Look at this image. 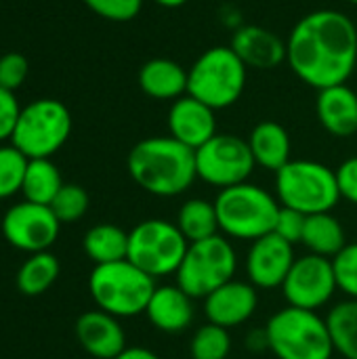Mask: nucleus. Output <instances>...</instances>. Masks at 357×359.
<instances>
[{
  "label": "nucleus",
  "instance_id": "40",
  "mask_svg": "<svg viewBox=\"0 0 357 359\" xmlns=\"http://www.w3.org/2000/svg\"><path fill=\"white\" fill-rule=\"evenodd\" d=\"M345 2H349V4H357V0H345Z\"/></svg>",
  "mask_w": 357,
  "mask_h": 359
},
{
  "label": "nucleus",
  "instance_id": "3",
  "mask_svg": "<svg viewBox=\"0 0 357 359\" xmlns=\"http://www.w3.org/2000/svg\"><path fill=\"white\" fill-rule=\"evenodd\" d=\"M215 208L219 229L225 238L255 242L267 233H274L282 204L265 187L246 181L221 189L215 200Z\"/></svg>",
  "mask_w": 357,
  "mask_h": 359
},
{
  "label": "nucleus",
  "instance_id": "30",
  "mask_svg": "<svg viewBox=\"0 0 357 359\" xmlns=\"http://www.w3.org/2000/svg\"><path fill=\"white\" fill-rule=\"evenodd\" d=\"M27 162L29 158H25L15 145H0V200L21 191Z\"/></svg>",
  "mask_w": 357,
  "mask_h": 359
},
{
  "label": "nucleus",
  "instance_id": "9",
  "mask_svg": "<svg viewBox=\"0 0 357 359\" xmlns=\"http://www.w3.org/2000/svg\"><path fill=\"white\" fill-rule=\"evenodd\" d=\"M72 133L69 109L50 97L36 99L21 107L11 145H15L25 158H50L57 154Z\"/></svg>",
  "mask_w": 357,
  "mask_h": 359
},
{
  "label": "nucleus",
  "instance_id": "35",
  "mask_svg": "<svg viewBox=\"0 0 357 359\" xmlns=\"http://www.w3.org/2000/svg\"><path fill=\"white\" fill-rule=\"evenodd\" d=\"M305 221H307V215L282 206L280 212H278V219H276V229H274V233L280 236L282 240L290 242L292 246H295V244H301L303 231H305Z\"/></svg>",
  "mask_w": 357,
  "mask_h": 359
},
{
  "label": "nucleus",
  "instance_id": "28",
  "mask_svg": "<svg viewBox=\"0 0 357 359\" xmlns=\"http://www.w3.org/2000/svg\"><path fill=\"white\" fill-rule=\"evenodd\" d=\"M335 351L343 359H357V301H343L326 316Z\"/></svg>",
  "mask_w": 357,
  "mask_h": 359
},
{
  "label": "nucleus",
  "instance_id": "32",
  "mask_svg": "<svg viewBox=\"0 0 357 359\" xmlns=\"http://www.w3.org/2000/svg\"><path fill=\"white\" fill-rule=\"evenodd\" d=\"M332 267L339 292L357 301V242H347V246L332 259Z\"/></svg>",
  "mask_w": 357,
  "mask_h": 359
},
{
  "label": "nucleus",
  "instance_id": "34",
  "mask_svg": "<svg viewBox=\"0 0 357 359\" xmlns=\"http://www.w3.org/2000/svg\"><path fill=\"white\" fill-rule=\"evenodd\" d=\"M29 72V63L21 53H6L0 57V86L6 90H17Z\"/></svg>",
  "mask_w": 357,
  "mask_h": 359
},
{
  "label": "nucleus",
  "instance_id": "8",
  "mask_svg": "<svg viewBox=\"0 0 357 359\" xmlns=\"http://www.w3.org/2000/svg\"><path fill=\"white\" fill-rule=\"evenodd\" d=\"M238 252L223 233L189 244L175 278L194 301L206 299L210 292L236 278Z\"/></svg>",
  "mask_w": 357,
  "mask_h": 359
},
{
  "label": "nucleus",
  "instance_id": "21",
  "mask_svg": "<svg viewBox=\"0 0 357 359\" xmlns=\"http://www.w3.org/2000/svg\"><path fill=\"white\" fill-rule=\"evenodd\" d=\"M137 80L141 90L156 101H177L187 95V69L166 57L145 61Z\"/></svg>",
  "mask_w": 357,
  "mask_h": 359
},
{
  "label": "nucleus",
  "instance_id": "11",
  "mask_svg": "<svg viewBox=\"0 0 357 359\" xmlns=\"http://www.w3.org/2000/svg\"><path fill=\"white\" fill-rule=\"evenodd\" d=\"M255 166L257 162L248 141L236 135L217 133L210 141L196 149L198 179L219 189L246 183Z\"/></svg>",
  "mask_w": 357,
  "mask_h": 359
},
{
  "label": "nucleus",
  "instance_id": "22",
  "mask_svg": "<svg viewBox=\"0 0 357 359\" xmlns=\"http://www.w3.org/2000/svg\"><path fill=\"white\" fill-rule=\"evenodd\" d=\"M252 151V158L257 162V166L278 172L282 166H286L292 158V143H290V135L288 130L274 122V120H265L259 122L252 130L250 137L246 139Z\"/></svg>",
  "mask_w": 357,
  "mask_h": 359
},
{
  "label": "nucleus",
  "instance_id": "15",
  "mask_svg": "<svg viewBox=\"0 0 357 359\" xmlns=\"http://www.w3.org/2000/svg\"><path fill=\"white\" fill-rule=\"evenodd\" d=\"M259 307V290L248 280H229L204 299V313L210 324L238 328L246 324Z\"/></svg>",
  "mask_w": 357,
  "mask_h": 359
},
{
  "label": "nucleus",
  "instance_id": "4",
  "mask_svg": "<svg viewBox=\"0 0 357 359\" xmlns=\"http://www.w3.org/2000/svg\"><path fill=\"white\" fill-rule=\"evenodd\" d=\"M269 351L278 359H332L335 343L320 311L286 305L265 324Z\"/></svg>",
  "mask_w": 357,
  "mask_h": 359
},
{
  "label": "nucleus",
  "instance_id": "37",
  "mask_svg": "<svg viewBox=\"0 0 357 359\" xmlns=\"http://www.w3.org/2000/svg\"><path fill=\"white\" fill-rule=\"evenodd\" d=\"M335 172H337L341 200H347L357 206V156L341 162V166Z\"/></svg>",
  "mask_w": 357,
  "mask_h": 359
},
{
  "label": "nucleus",
  "instance_id": "18",
  "mask_svg": "<svg viewBox=\"0 0 357 359\" xmlns=\"http://www.w3.org/2000/svg\"><path fill=\"white\" fill-rule=\"evenodd\" d=\"M229 46L246 67L274 69L286 61V42L276 32L261 25H240Z\"/></svg>",
  "mask_w": 357,
  "mask_h": 359
},
{
  "label": "nucleus",
  "instance_id": "6",
  "mask_svg": "<svg viewBox=\"0 0 357 359\" xmlns=\"http://www.w3.org/2000/svg\"><path fill=\"white\" fill-rule=\"evenodd\" d=\"M248 67L231 46H210L187 72V95L217 109H227L244 93Z\"/></svg>",
  "mask_w": 357,
  "mask_h": 359
},
{
  "label": "nucleus",
  "instance_id": "10",
  "mask_svg": "<svg viewBox=\"0 0 357 359\" xmlns=\"http://www.w3.org/2000/svg\"><path fill=\"white\" fill-rule=\"evenodd\" d=\"M187 248L189 242L179 231L177 223L164 219H147L128 231L126 259L158 280L177 273Z\"/></svg>",
  "mask_w": 357,
  "mask_h": 359
},
{
  "label": "nucleus",
  "instance_id": "29",
  "mask_svg": "<svg viewBox=\"0 0 357 359\" xmlns=\"http://www.w3.org/2000/svg\"><path fill=\"white\" fill-rule=\"evenodd\" d=\"M231 337L227 328L206 322L200 326L189 341L191 359H229Z\"/></svg>",
  "mask_w": 357,
  "mask_h": 359
},
{
  "label": "nucleus",
  "instance_id": "14",
  "mask_svg": "<svg viewBox=\"0 0 357 359\" xmlns=\"http://www.w3.org/2000/svg\"><path fill=\"white\" fill-rule=\"evenodd\" d=\"M295 261H297L295 246L276 233H267L250 242V248L244 261L246 280L257 290L282 288Z\"/></svg>",
  "mask_w": 357,
  "mask_h": 359
},
{
  "label": "nucleus",
  "instance_id": "17",
  "mask_svg": "<svg viewBox=\"0 0 357 359\" xmlns=\"http://www.w3.org/2000/svg\"><path fill=\"white\" fill-rule=\"evenodd\" d=\"M76 339L95 359H116L126 349V334L118 318L93 309L76 320Z\"/></svg>",
  "mask_w": 357,
  "mask_h": 359
},
{
  "label": "nucleus",
  "instance_id": "24",
  "mask_svg": "<svg viewBox=\"0 0 357 359\" xmlns=\"http://www.w3.org/2000/svg\"><path fill=\"white\" fill-rule=\"evenodd\" d=\"M82 248L95 265L124 261L128 255V231L112 223H99L84 233Z\"/></svg>",
  "mask_w": 357,
  "mask_h": 359
},
{
  "label": "nucleus",
  "instance_id": "7",
  "mask_svg": "<svg viewBox=\"0 0 357 359\" xmlns=\"http://www.w3.org/2000/svg\"><path fill=\"white\" fill-rule=\"evenodd\" d=\"M276 198L307 217L332 212L341 200L337 172L316 160H290L276 172Z\"/></svg>",
  "mask_w": 357,
  "mask_h": 359
},
{
  "label": "nucleus",
  "instance_id": "27",
  "mask_svg": "<svg viewBox=\"0 0 357 359\" xmlns=\"http://www.w3.org/2000/svg\"><path fill=\"white\" fill-rule=\"evenodd\" d=\"M61 187H63L61 172L50 162V158H36L27 162V170L21 187V194L27 202L50 206V202L55 200Z\"/></svg>",
  "mask_w": 357,
  "mask_h": 359
},
{
  "label": "nucleus",
  "instance_id": "5",
  "mask_svg": "<svg viewBox=\"0 0 357 359\" xmlns=\"http://www.w3.org/2000/svg\"><path fill=\"white\" fill-rule=\"evenodd\" d=\"M156 290V280L128 259L95 265L88 276V292L97 309L122 320L145 313Z\"/></svg>",
  "mask_w": 357,
  "mask_h": 359
},
{
  "label": "nucleus",
  "instance_id": "33",
  "mask_svg": "<svg viewBox=\"0 0 357 359\" xmlns=\"http://www.w3.org/2000/svg\"><path fill=\"white\" fill-rule=\"evenodd\" d=\"M82 2L95 15L116 23L133 21L143 8V0H82Z\"/></svg>",
  "mask_w": 357,
  "mask_h": 359
},
{
  "label": "nucleus",
  "instance_id": "39",
  "mask_svg": "<svg viewBox=\"0 0 357 359\" xmlns=\"http://www.w3.org/2000/svg\"><path fill=\"white\" fill-rule=\"evenodd\" d=\"M154 2L160 4V6H164V8H179V6L187 4L189 0H154Z\"/></svg>",
  "mask_w": 357,
  "mask_h": 359
},
{
  "label": "nucleus",
  "instance_id": "36",
  "mask_svg": "<svg viewBox=\"0 0 357 359\" xmlns=\"http://www.w3.org/2000/svg\"><path fill=\"white\" fill-rule=\"evenodd\" d=\"M19 114H21V107H19L15 93L0 86V141H6L13 137Z\"/></svg>",
  "mask_w": 357,
  "mask_h": 359
},
{
  "label": "nucleus",
  "instance_id": "26",
  "mask_svg": "<svg viewBox=\"0 0 357 359\" xmlns=\"http://www.w3.org/2000/svg\"><path fill=\"white\" fill-rule=\"evenodd\" d=\"M59 273L61 265L53 252H34L17 271V288L25 297H40L57 282Z\"/></svg>",
  "mask_w": 357,
  "mask_h": 359
},
{
  "label": "nucleus",
  "instance_id": "19",
  "mask_svg": "<svg viewBox=\"0 0 357 359\" xmlns=\"http://www.w3.org/2000/svg\"><path fill=\"white\" fill-rule=\"evenodd\" d=\"M145 316L149 324L166 334H179L187 330L194 322V299L177 284L156 286Z\"/></svg>",
  "mask_w": 357,
  "mask_h": 359
},
{
  "label": "nucleus",
  "instance_id": "25",
  "mask_svg": "<svg viewBox=\"0 0 357 359\" xmlns=\"http://www.w3.org/2000/svg\"><path fill=\"white\" fill-rule=\"evenodd\" d=\"M177 227L189 244L219 236L221 229H219L215 202H208L202 198H191L183 202L177 215Z\"/></svg>",
  "mask_w": 357,
  "mask_h": 359
},
{
  "label": "nucleus",
  "instance_id": "12",
  "mask_svg": "<svg viewBox=\"0 0 357 359\" xmlns=\"http://www.w3.org/2000/svg\"><path fill=\"white\" fill-rule=\"evenodd\" d=\"M280 290L290 307L320 311L339 292L332 259L311 252L297 257Z\"/></svg>",
  "mask_w": 357,
  "mask_h": 359
},
{
  "label": "nucleus",
  "instance_id": "31",
  "mask_svg": "<svg viewBox=\"0 0 357 359\" xmlns=\"http://www.w3.org/2000/svg\"><path fill=\"white\" fill-rule=\"evenodd\" d=\"M88 194L84 187L76 183H63L55 200L50 202V210L61 223H74L80 221L88 210Z\"/></svg>",
  "mask_w": 357,
  "mask_h": 359
},
{
  "label": "nucleus",
  "instance_id": "2",
  "mask_svg": "<svg viewBox=\"0 0 357 359\" xmlns=\"http://www.w3.org/2000/svg\"><path fill=\"white\" fill-rule=\"evenodd\" d=\"M130 179L147 194L175 198L185 194L198 179L196 151L177 139L149 137L133 145L126 158Z\"/></svg>",
  "mask_w": 357,
  "mask_h": 359
},
{
  "label": "nucleus",
  "instance_id": "13",
  "mask_svg": "<svg viewBox=\"0 0 357 359\" xmlns=\"http://www.w3.org/2000/svg\"><path fill=\"white\" fill-rule=\"evenodd\" d=\"M0 227L4 240L13 248L34 255L48 250L57 242L61 221L55 217L50 206L23 200L4 212Z\"/></svg>",
  "mask_w": 357,
  "mask_h": 359
},
{
  "label": "nucleus",
  "instance_id": "20",
  "mask_svg": "<svg viewBox=\"0 0 357 359\" xmlns=\"http://www.w3.org/2000/svg\"><path fill=\"white\" fill-rule=\"evenodd\" d=\"M316 114L324 130L332 137H353L357 133V93L347 84L318 90Z\"/></svg>",
  "mask_w": 357,
  "mask_h": 359
},
{
  "label": "nucleus",
  "instance_id": "38",
  "mask_svg": "<svg viewBox=\"0 0 357 359\" xmlns=\"http://www.w3.org/2000/svg\"><path fill=\"white\" fill-rule=\"evenodd\" d=\"M116 359H162L158 353L145 347H126Z\"/></svg>",
  "mask_w": 357,
  "mask_h": 359
},
{
  "label": "nucleus",
  "instance_id": "16",
  "mask_svg": "<svg viewBox=\"0 0 357 359\" xmlns=\"http://www.w3.org/2000/svg\"><path fill=\"white\" fill-rule=\"evenodd\" d=\"M166 124L170 137L191 147L194 151L217 135L215 109L194 99L191 95H183L181 99L173 101Z\"/></svg>",
  "mask_w": 357,
  "mask_h": 359
},
{
  "label": "nucleus",
  "instance_id": "23",
  "mask_svg": "<svg viewBox=\"0 0 357 359\" xmlns=\"http://www.w3.org/2000/svg\"><path fill=\"white\" fill-rule=\"evenodd\" d=\"M301 244L311 255L335 259L347 246V236L341 221L332 212H320L307 217Z\"/></svg>",
  "mask_w": 357,
  "mask_h": 359
},
{
  "label": "nucleus",
  "instance_id": "1",
  "mask_svg": "<svg viewBox=\"0 0 357 359\" xmlns=\"http://www.w3.org/2000/svg\"><path fill=\"white\" fill-rule=\"evenodd\" d=\"M286 61L299 80L322 90L347 84L357 65V27L335 8L307 13L286 40Z\"/></svg>",
  "mask_w": 357,
  "mask_h": 359
}]
</instances>
